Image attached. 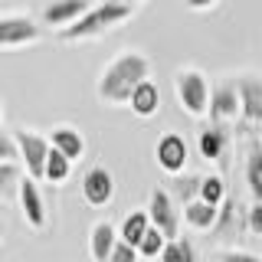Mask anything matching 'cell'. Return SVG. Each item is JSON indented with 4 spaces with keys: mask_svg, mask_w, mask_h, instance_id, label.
Listing matches in <instances>:
<instances>
[{
    "mask_svg": "<svg viewBox=\"0 0 262 262\" xmlns=\"http://www.w3.org/2000/svg\"><path fill=\"white\" fill-rule=\"evenodd\" d=\"M147 79H151V59H147L141 49H121L98 72L95 95L102 105H128L135 89L144 85Z\"/></svg>",
    "mask_w": 262,
    "mask_h": 262,
    "instance_id": "1",
    "label": "cell"
},
{
    "mask_svg": "<svg viewBox=\"0 0 262 262\" xmlns=\"http://www.w3.org/2000/svg\"><path fill=\"white\" fill-rule=\"evenodd\" d=\"M138 13V4H128V0H105V4H92L76 27L56 33L62 43H82V39H95V36H105V33L118 30L121 23H128L131 16Z\"/></svg>",
    "mask_w": 262,
    "mask_h": 262,
    "instance_id": "2",
    "label": "cell"
},
{
    "mask_svg": "<svg viewBox=\"0 0 262 262\" xmlns=\"http://www.w3.org/2000/svg\"><path fill=\"white\" fill-rule=\"evenodd\" d=\"M174 92H177V102L190 118H207L210 115V82L200 69L193 66H184V69L174 72Z\"/></svg>",
    "mask_w": 262,
    "mask_h": 262,
    "instance_id": "3",
    "label": "cell"
},
{
    "mask_svg": "<svg viewBox=\"0 0 262 262\" xmlns=\"http://www.w3.org/2000/svg\"><path fill=\"white\" fill-rule=\"evenodd\" d=\"M147 220H151V226L158 229L167 243H177L180 239V216H184V210H180V203L170 196V190H164V187H154L151 196H147Z\"/></svg>",
    "mask_w": 262,
    "mask_h": 262,
    "instance_id": "4",
    "label": "cell"
},
{
    "mask_svg": "<svg viewBox=\"0 0 262 262\" xmlns=\"http://www.w3.org/2000/svg\"><path fill=\"white\" fill-rule=\"evenodd\" d=\"M13 138H16V147H20V164H23V170H27V177L36 180V184H43V170H46L49 151H53L49 135H39V131H33V128H16Z\"/></svg>",
    "mask_w": 262,
    "mask_h": 262,
    "instance_id": "5",
    "label": "cell"
},
{
    "mask_svg": "<svg viewBox=\"0 0 262 262\" xmlns=\"http://www.w3.org/2000/svg\"><path fill=\"white\" fill-rule=\"evenodd\" d=\"M43 39V23L30 13H0V49H23Z\"/></svg>",
    "mask_w": 262,
    "mask_h": 262,
    "instance_id": "6",
    "label": "cell"
},
{
    "mask_svg": "<svg viewBox=\"0 0 262 262\" xmlns=\"http://www.w3.org/2000/svg\"><path fill=\"white\" fill-rule=\"evenodd\" d=\"M187 158H190V147H187L184 135H177V131H164L158 138V144H154V161L170 177L187 174Z\"/></svg>",
    "mask_w": 262,
    "mask_h": 262,
    "instance_id": "7",
    "label": "cell"
},
{
    "mask_svg": "<svg viewBox=\"0 0 262 262\" xmlns=\"http://www.w3.org/2000/svg\"><path fill=\"white\" fill-rule=\"evenodd\" d=\"M207 118L213 125L223 128L226 121H236L243 118V105H239V89H236V79H226L220 85H213V95H210V115Z\"/></svg>",
    "mask_w": 262,
    "mask_h": 262,
    "instance_id": "8",
    "label": "cell"
},
{
    "mask_svg": "<svg viewBox=\"0 0 262 262\" xmlns=\"http://www.w3.org/2000/svg\"><path fill=\"white\" fill-rule=\"evenodd\" d=\"M239 89V105H243V125L246 128H262V76L259 72H243L236 76Z\"/></svg>",
    "mask_w": 262,
    "mask_h": 262,
    "instance_id": "9",
    "label": "cell"
},
{
    "mask_svg": "<svg viewBox=\"0 0 262 262\" xmlns=\"http://www.w3.org/2000/svg\"><path fill=\"white\" fill-rule=\"evenodd\" d=\"M82 196H85L89 207H108L115 200V174L105 164H92V167L82 174Z\"/></svg>",
    "mask_w": 262,
    "mask_h": 262,
    "instance_id": "10",
    "label": "cell"
},
{
    "mask_svg": "<svg viewBox=\"0 0 262 262\" xmlns=\"http://www.w3.org/2000/svg\"><path fill=\"white\" fill-rule=\"evenodd\" d=\"M20 216H23V223H27L30 229H46L49 223V207H46V196L43 190H39V184L36 180H30V177H23V184H20Z\"/></svg>",
    "mask_w": 262,
    "mask_h": 262,
    "instance_id": "11",
    "label": "cell"
},
{
    "mask_svg": "<svg viewBox=\"0 0 262 262\" xmlns=\"http://www.w3.org/2000/svg\"><path fill=\"white\" fill-rule=\"evenodd\" d=\"M89 10H92V4H85V0H53V4H46L39 10V23L53 27L56 33H62V30L76 27Z\"/></svg>",
    "mask_w": 262,
    "mask_h": 262,
    "instance_id": "12",
    "label": "cell"
},
{
    "mask_svg": "<svg viewBox=\"0 0 262 262\" xmlns=\"http://www.w3.org/2000/svg\"><path fill=\"white\" fill-rule=\"evenodd\" d=\"M243 233H249V207H243L233 193L226 196V203L220 207V220L213 226L216 239H239Z\"/></svg>",
    "mask_w": 262,
    "mask_h": 262,
    "instance_id": "13",
    "label": "cell"
},
{
    "mask_svg": "<svg viewBox=\"0 0 262 262\" xmlns=\"http://www.w3.org/2000/svg\"><path fill=\"white\" fill-rule=\"evenodd\" d=\"M118 243H121L118 239V226H112L108 220L92 223V229H89V256H92V262H108Z\"/></svg>",
    "mask_w": 262,
    "mask_h": 262,
    "instance_id": "14",
    "label": "cell"
},
{
    "mask_svg": "<svg viewBox=\"0 0 262 262\" xmlns=\"http://www.w3.org/2000/svg\"><path fill=\"white\" fill-rule=\"evenodd\" d=\"M49 144H53L62 158H69L72 164L85 158V135H82L76 125H56L49 131Z\"/></svg>",
    "mask_w": 262,
    "mask_h": 262,
    "instance_id": "15",
    "label": "cell"
},
{
    "mask_svg": "<svg viewBox=\"0 0 262 262\" xmlns=\"http://www.w3.org/2000/svg\"><path fill=\"white\" fill-rule=\"evenodd\" d=\"M243 177H246L252 203H262V138H249V141H246Z\"/></svg>",
    "mask_w": 262,
    "mask_h": 262,
    "instance_id": "16",
    "label": "cell"
},
{
    "mask_svg": "<svg viewBox=\"0 0 262 262\" xmlns=\"http://www.w3.org/2000/svg\"><path fill=\"white\" fill-rule=\"evenodd\" d=\"M196 151H200L203 161H226L229 154V131L220 128V125H210L200 131V138H196Z\"/></svg>",
    "mask_w": 262,
    "mask_h": 262,
    "instance_id": "17",
    "label": "cell"
},
{
    "mask_svg": "<svg viewBox=\"0 0 262 262\" xmlns=\"http://www.w3.org/2000/svg\"><path fill=\"white\" fill-rule=\"evenodd\" d=\"M128 108L135 112L138 118H154V115L161 112V89L154 85L151 79H147L144 85L135 89V95H131V102H128Z\"/></svg>",
    "mask_w": 262,
    "mask_h": 262,
    "instance_id": "18",
    "label": "cell"
},
{
    "mask_svg": "<svg viewBox=\"0 0 262 262\" xmlns=\"http://www.w3.org/2000/svg\"><path fill=\"white\" fill-rule=\"evenodd\" d=\"M216 220H220V210L210 207V203H203V200H193L190 207H184V223L190 226L193 233H213Z\"/></svg>",
    "mask_w": 262,
    "mask_h": 262,
    "instance_id": "19",
    "label": "cell"
},
{
    "mask_svg": "<svg viewBox=\"0 0 262 262\" xmlns=\"http://www.w3.org/2000/svg\"><path fill=\"white\" fill-rule=\"evenodd\" d=\"M147 229H151V220H147V210H131L125 220H121L118 226V239L128 243V246H141V239L147 236Z\"/></svg>",
    "mask_w": 262,
    "mask_h": 262,
    "instance_id": "20",
    "label": "cell"
},
{
    "mask_svg": "<svg viewBox=\"0 0 262 262\" xmlns=\"http://www.w3.org/2000/svg\"><path fill=\"white\" fill-rule=\"evenodd\" d=\"M200 184H203V174H180L170 180V196L180 207H190L193 200H200Z\"/></svg>",
    "mask_w": 262,
    "mask_h": 262,
    "instance_id": "21",
    "label": "cell"
},
{
    "mask_svg": "<svg viewBox=\"0 0 262 262\" xmlns=\"http://www.w3.org/2000/svg\"><path fill=\"white\" fill-rule=\"evenodd\" d=\"M27 177L23 164H0V203L20 196V184Z\"/></svg>",
    "mask_w": 262,
    "mask_h": 262,
    "instance_id": "22",
    "label": "cell"
},
{
    "mask_svg": "<svg viewBox=\"0 0 262 262\" xmlns=\"http://www.w3.org/2000/svg\"><path fill=\"white\" fill-rule=\"evenodd\" d=\"M69 174H72V161L62 158V154L53 147V151H49V161H46V170H43V180L53 184V187H62L66 180H69Z\"/></svg>",
    "mask_w": 262,
    "mask_h": 262,
    "instance_id": "23",
    "label": "cell"
},
{
    "mask_svg": "<svg viewBox=\"0 0 262 262\" xmlns=\"http://www.w3.org/2000/svg\"><path fill=\"white\" fill-rule=\"evenodd\" d=\"M226 196H229V190H226V180L220 174H207V177H203V184H200V200L203 203H210V207L220 210L226 203Z\"/></svg>",
    "mask_w": 262,
    "mask_h": 262,
    "instance_id": "24",
    "label": "cell"
},
{
    "mask_svg": "<svg viewBox=\"0 0 262 262\" xmlns=\"http://www.w3.org/2000/svg\"><path fill=\"white\" fill-rule=\"evenodd\" d=\"M0 164H20V147L10 131H0Z\"/></svg>",
    "mask_w": 262,
    "mask_h": 262,
    "instance_id": "25",
    "label": "cell"
},
{
    "mask_svg": "<svg viewBox=\"0 0 262 262\" xmlns=\"http://www.w3.org/2000/svg\"><path fill=\"white\" fill-rule=\"evenodd\" d=\"M216 259L220 262H262L256 252H246V249H223Z\"/></svg>",
    "mask_w": 262,
    "mask_h": 262,
    "instance_id": "26",
    "label": "cell"
},
{
    "mask_svg": "<svg viewBox=\"0 0 262 262\" xmlns=\"http://www.w3.org/2000/svg\"><path fill=\"white\" fill-rule=\"evenodd\" d=\"M108 262H141V256H138V249L135 246H128V243H118L115 246V252H112V259Z\"/></svg>",
    "mask_w": 262,
    "mask_h": 262,
    "instance_id": "27",
    "label": "cell"
},
{
    "mask_svg": "<svg viewBox=\"0 0 262 262\" xmlns=\"http://www.w3.org/2000/svg\"><path fill=\"white\" fill-rule=\"evenodd\" d=\"M249 233L262 239V203H252L249 207Z\"/></svg>",
    "mask_w": 262,
    "mask_h": 262,
    "instance_id": "28",
    "label": "cell"
},
{
    "mask_svg": "<svg viewBox=\"0 0 262 262\" xmlns=\"http://www.w3.org/2000/svg\"><path fill=\"white\" fill-rule=\"evenodd\" d=\"M158 262H184V249H180V239L164 246V252H161V259H158Z\"/></svg>",
    "mask_w": 262,
    "mask_h": 262,
    "instance_id": "29",
    "label": "cell"
},
{
    "mask_svg": "<svg viewBox=\"0 0 262 262\" xmlns=\"http://www.w3.org/2000/svg\"><path fill=\"white\" fill-rule=\"evenodd\" d=\"M180 249H184V262H203L200 252H196V246L187 239V236H180Z\"/></svg>",
    "mask_w": 262,
    "mask_h": 262,
    "instance_id": "30",
    "label": "cell"
},
{
    "mask_svg": "<svg viewBox=\"0 0 262 262\" xmlns=\"http://www.w3.org/2000/svg\"><path fill=\"white\" fill-rule=\"evenodd\" d=\"M0 243H4V216H0Z\"/></svg>",
    "mask_w": 262,
    "mask_h": 262,
    "instance_id": "31",
    "label": "cell"
},
{
    "mask_svg": "<svg viewBox=\"0 0 262 262\" xmlns=\"http://www.w3.org/2000/svg\"><path fill=\"white\" fill-rule=\"evenodd\" d=\"M0 121H4V102H0Z\"/></svg>",
    "mask_w": 262,
    "mask_h": 262,
    "instance_id": "32",
    "label": "cell"
},
{
    "mask_svg": "<svg viewBox=\"0 0 262 262\" xmlns=\"http://www.w3.org/2000/svg\"><path fill=\"white\" fill-rule=\"evenodd\" d=\"M259 138H262V135H259Z\"/></svg>",
    "mask_w": 262,
    "mask_h": 262,
    "instance_id": "33",
    "label": "cell"
}]
</instances>
